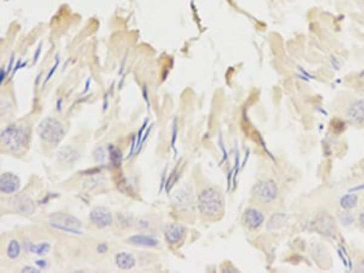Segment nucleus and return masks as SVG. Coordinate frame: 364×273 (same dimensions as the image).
Instances as JSON below:
<instances>
[{
  "instance_id": "nucleus-2",
  "label": "nucleus",
  "mask_w": 364,
  "mask_h": 273,
  "mask_svg": "<svg viewBox=\"0 0 364 273\" xmlns=\"http://www.w3.org/2000/svg\"><path fill=\"white\" fill-rule=\"evenodd\" d=\"M197 206L200 214L206 219H219L225 210V199L221 191L214 186L202 189L197 197Z\"/></svg>"
},
{
  "instance_id": "nucleus-4",
  "label": "nucleus",
  "mask_w": 364,
  "mask_h": 273,
  "mask_svg": "<svg viewBox=\"0 0 364 273\" xmlns=\"http://www.w3.org/2000/svg\"><path fill=\"white\" fill-rule=\"evenodd\" d=\"M65 125L56 118H45L38 126V134L44 142L57 146L65 136Z\"/></svg>"
},
{
  "instance_id": "nucleus-34",
  "label": "nucleus",
  "mask_w": 364,
  "mask_h": 273,
  "mask_svg": "<svg viewBox=\"0 0 364 273\" xmlns=\"http://www.w3.org/2000/svg\"><path fill=\"white\" fill-rule=\"evenodd\" d=\"M165 183H167V169H165L164 173H163L162 183H161V187H159V193H161L163 191V189L165 188Z\"/></svg>"
},
{
  "instance_id": "nucleus-19",
  "label": "nucleus",
  "mask_w": 364,
  "mask_h": 273,
  "mask_svg": "<svg viewBox=\"0 0 364 273\" xmlns=\"http://www.w3.org/2000/svg\"><path fill=\"white\" fill-rule=\"evenodd\" d=\"M286 221H288V217H286L285 214H283V212H274L266 223V230L267 231L279 230V228H282L283 226L285 225Z\"/></svg>"
},
{
  "instance_id": "nucleus-7",
  "label": "nucleus",
  "mask_w": 364,
  "mask_h": 273,
  "mask_svg": "<svg viewBox=\"0 0 364 273\" xmlns=\"http://www.w3.org/2000/svg\"><path fill=\"white\" fill-rule=\"evenodd\" d=\"M49 225L56 230L67 233L83 234V225L76 216L65 212H52L49 216Z\"/></svg>"
},
{
  "instance_id": "nucleus-28",
  "label": "nucleus",
  "mask_w": 364,
  "mask_h": 273,
  "mask_svg": "<svg viewBox=\"0 0 364 273\" xmlns=\"http://www.w3.org/2000/svg\"><path fill=\"white\" fill-rule=\"evenodd\" d=\"M176 139H178V120H174L173 124V136H172V148L174 150V152L176 153V148H175V142Z\"/></svg>"
},
{
  "instance_id": "nucleus-1",
  "label": "nucleus",
  "mask_w": 364,
  "mask_h": 273,
  "mask_svg": "<svg viewBox=\"0 0 364 273\" xmlns=\"http://www.w3.org/2000/svg\"><path fill=\"white\" fill-rule=\"evenodd\" d=\"M330 108L349 126L364 129V98L355 91L351 89L340 91L333 100Z\"/></svg>"
},
{
  "instance_id": "nucleus-37",
  "label": "nucleus",
  "mask_w": 364,
  "mask_h": 273,
  "mask_svg": "<svg viewBox=\"0 0 364 273\" xmlns=\"http://www.w3.org/2000/svg\"><path fill=\"white\" fill-rule=\"evenodd\" d=\"M41 45H43V44H39V46H38V49H37V52H35V55H34V57H33V62H37V61H38V57H39V55H40V52H41Z\"/></svg>"
},
{
  "instance_id": "nucleus-31",
  "label": "nucleus",
  "mask_w": 364,
  "mask_h": 273,
  "mask_svg": "<svg viewBox=\"0 0 364 273\" xmlns=\"http://www.w3.org/2000/svg\"><path fill=\"white\" fill-rule=\"evenodd\" d=\"M97 253L98 254H104L108 252V244L107 243H101V244L97 245Z\"/></svg>"
},
{
  "instance_id": "nucleus-15",
  "label": "nucleus",
  "mask_w": 364,
  "mask_h": 273,
  "mask_svg": "<svg viewBox=\"0 0 364 273\" xmlns=\"http://www.w3.org/2000/svg\"><path fill=\"white\" fill-rule=\"evenodd\" d=\"M57 159H59L60 164L65 165V167H74V164L79 159V152L76 148L71 147V146H66V147H62L59 151Z\"/></svg>"
},
{
  "instance_id": "nucleus-29",
  "label": "nucleus",
  "mask_w": 364,
  "mask_h": 273,
  "mask_svg": "<svg viewBox=\"0 0 364 273\" xmlns=\"http://www.w3.org/2000/svg\"><path fill=\"white\" fill-rule=\"evenodd\" d=\"M356 221H357L358 228H360V230L362 231V232H364V209H362L360 214H358V216H357V219H356Z\"/></svg>"
},
{
  "instance_id": "nucleus-35",
  "label": "nucleus",
  "mask_w": 364,
  "mask_h": 273,
  "mask_svg": "<svg viewBox=\"0 0 364 273\" xmlns=\"http://www.w3.org/2000/svg\"><path fill=\"white\" fill-rule=\"evenodd\" d=\"M35 265H37L40 270H43V269H46L49 264L46 260H38V261H35Z\"/></svg>"
},
{
  "instance_id": "nucleus-24",
  "label": "nucleus",
  "mask_w": 364,
  "mask_h": 273,
  "mask_svg": "<svg viewBox=\"0 0 364 273\" xmlns=\"http://www.w3.org/2000/svg\"><path fill=\"white\" fill-rule=\"evenodd\" d=\"M338 220H339V223H341V225L346 226L347 227V226H351L352 223H355L356 217H355V215L351 212V210H345V209H343V211L339 212Z\"/></svg>"
},
{
  "instance_id": "nucleus-17",
  "label": "nucleus",
  "mask_w": 364,
  "mask_h": 273,
  "mask_svg": "<svg viewBox=\"0 0 364 273\" xmlns=\"http://www.w3.org/2000/svg\"><path fill=\"white\" fill-rule=\"evenodd\" d=\"M346 83L349 84L350 89L364 98V71L352 73L351 76L347 77Z\"/></svg>"
},
{
  "instance_id": "nucleus-26",
  "label": "nucleus",
  "mask_w": 364,
  "mask_h": 273,
  "mask_svg": "<svg viewBox=\"0 0 364 273\" xmlns=\"http://www.w3.org/2000/svg\"><path fill=\"white\" fill-rule=\"evenodd\" d=\"M107 156H108V153H107L106 148L102 147V146H100V147H97L95 151H93V159H95V162L98 163V164H103V163L106 162Z\"/></svg>"
},
{
  "instance_id": "nucleus-44",
  "label": "nucleus",
  "mask_w": 364,
  "mask_h": 273,
  "mask_svg": "<svg viewBox=\"0 0 364 273\" xmlns=\"http://www.w3.org/2000/svg\"><path fill=\"white\" fill-rule=\"evenodd\" d=\"M61 101H62V100L57 101V109H59V111H61Z\"/></svg>"
},
{
  "instance_id": "nucleus-25",
  "label": "nucleus",
  "mask_w": 364,
  "mask_h": 273,
  "mask_svg": "<svg viewBox=\"0 0 364 273\" xmlns=\"http://www.w3.org/2000/svg\"><path fill=\"white\" fill-rule=\"evenodd\" d=\"M179 165H180V163H179V164L176 165L175 168H174L173 172L169 174V178L167 179V183H165V191H167L168 194H169L170 191H172V188H173L174 183H175L176 180H178V178H179V174H178Z\"/></svg>"
},
{
  "instance_id": "nucleus-30",
  "label": "nucleus",
  "mask_w": 364,
  "mask_h": 273,
  "mask_svg": "<svg viewBox=\"0 0 364 273\" xmlns=\"http://www.w3.org/2000/svg\"><path fill=\"white\" fill-rule=\"evenodd\" d=\"M59 63H60V59H59V56H56V61H55V65H54V66H52V68H51V70H50V72H49L48 77H46L45 82H44V83H48L49 81H50V79H51V77H52V74H54V73H55V71H56V68H57V67H59Z\"/></svg>"
},
{
  "instance_id": "nucleus-45",
  "label": "nucleus",
  "mask_w": 364,
  "mask_h": 273,
  "mask_svg": "<svg viewBox=\"0 0 364 273\" xmlns=\"http://www.w3.org/2000/svg\"><path fill=\"white\" fill-rule=\"evenodd\" d=\"M89 85H90V79L87 82V87H85V91H88V89H89Z\"/></svg>"
},
{
  "instance_id": "nucleus-43",
  "label": "nucleus",
  "mask_w": 364,
  "mask_h": 273,
  "mask_svg": "<svg viewBox=\"0 0 364 273\" xmlns=\"http://www.w3.org/2000/svg\"><path fill=\"white\" fill-rule=\"evenodd\" d=\"M221 150H222V152H223V161H225L226 157H227V156H226V151H225V147H223L222 142H221Z\"/></svg>"
},
{
  "instance_id": "nucleus-20",
  "label": "nucleus",
  "mask_w": 364,
  "mask_h": 273,
  "mask_svg": "<svg viewBox=\"0 0 364 273\" xmlns=\"http://www.w3.org/2000/svg\"><path fill=\"white\" fill-rule=\"evenodd\" d=\"M24 249L30 254H35V255H45V254L49 253L50 250L51 245L50 243L48 242H43L40 244H34V243L29 242V241H24Z\"/></svg>"
},
{
  "instance_id": "nucleus-6",
  "label": "nucleus",
  "mask_w": 364,
  "mask_h": 273,
  "mask_svg": "<svg viewBox=\"0 0 364 273\" xmlns=\"http://www.w3.org/2000/svg\"><path fill=\"white\" fill-rule=\"evenodd\" d=\"M279 188L277 182L272 179H265L256 182L252 188V197L254 200L261 204H272L278 198Z\"/></svg>"
},
{
  "instance_id": "nucleus-38",
  "label": "nucleus",
  "mask_w": 364,
  "mask_h": 273,
  "mask_svg": "<svg viewBox=\"0 0 364 273\" xmlns=\"http://www.w3.org/2000/svg\"><path fill=\"white\" fill-rule=\"evenodd\" d=\"M142 93H143V98H145V101L147 102V104H150V101H148V92H147V87H143L142 89Z\"/></svg>"
},
{
  "instance_id": "nucleus-18",
  "label": "nucleus",
  "mask_w": 364,
  "mask_h": 273,
  "mask_svg": "<svg viewBox=\"0 0 364 273\" xmlns=\"http://www.w3.org/2000/svg\"><path fill=\"white\" fill-rule=\"evenodd\" d=\"M114 261L117 267H119L120 270H131L134 269L135 265H136V260H135L134 255H131L130 253L126 252L118 253L117 255H115Z\"/></svg>"
},
{
  "instance_id": "nucleus-33",
  "label": "nucleus",
  "mask_w": 364,
  "mask_h": 273,
  "mask_svg": "<svg viewBox=\"0 0 364 273\" xmlns=\"http://www.w3.org/2000/svg\"><path fill=\"white\" fill-rule=\"evenodd\" d=\"M21 271L22 272H35V273H39L41 271V270L39 269V267H38V269H37V267H33V266H26V267H23V269H22Z\"/></svg>"
},
{
  "instance_id": "nucleus-8",
  "label": "nucleus",
  "mask_w": 364,
  "mask_h": 273,
  "mask_svg": "<svg viewBox=\"0 0 364 273\" xmlns=\"http://www.w3.org/2000/svg\"><path fill=\"white\" fill-rule=\"evenodd\" d=\"M310 255L314 264L322 270H329L333 265V259L329 249L324 243L316 241L310 247Z\"/></svg>"
},
{
  "instance_id": "nucleus-36",
  "label": "nucleus",
  "mask_w": 364,
  "mask_h": 273,
  "mask_svg": "<svg viewBox=\"0 0 364 273\" xmlns=\"http://www.w3.org/2000/svg\"><path fill=\"white\" fill-rule=\"evenodd\" d=\"M151 129H152V125H150V126H148V128H147V129H146L145 134H143V137H142V140H141V147H142V145H143V143H145V142H146V140H147L148 135H150V132H151Z\"/></svg>"
},
{
  "instance_id": "nucleus-11",
  "label": "nucleus",
  "mask_w": 364,
  "mask_h": 273,
  "mask_svg": "<svg viewBox=\"0 0 364 273\" xmlns=\"http://www.w3.org/2000/svg\"><path fill=\"white\" fill-rule=\"evenodd\" d=\"M89 219L98 228H107L113 223L112 212L103 206H95L90 211Z\"/></svg>"
},
{
  "instance_id": "nucleus-23",
  "label": "nucleus",
  "mask_w": 364,
  "mask_h": 273,
  "mask_svg": "<svg viewBox=\"0 0 364 273\" xmlns=\"http://www.w3.org/2000/svg\"><path fill=\"white\" fill-rule=\"evenodd\" d=\"M108 154L112 164L115 168H119L121 165V162H123V154H121V152L118 148H115L113 145H108Z\"/></svg>"
},
{
  "instance_id": "nucleus-21",
  "label": "nucleus",
  "mask_w": 364,
  "mask_h": 273,
  "mask_svg": "<svg viewBox=\"0 0 364 273\" xmlns=\"http://www.w3.org/2000/svg\"><path fill=\"white\" fill-rule=\"evenodd\" d=\"M6 255L10 260H16L21 255V244L16 239H11L7 243L6 247Z\"/></svg>"
},
{
  "instance_id": "nucleus-9",
  "label": "nucleus",
  "mask_w": 364,
  "mask_h": 273,
  "mask_svg": "<svg viewBox=\"0 0 364 273\" xmlns=\"http://www.w3.org/2000/svg\"><path fill=\"white\" fill-rule=\"evenodd\" d=\"M266 216L260 209L254 208V206H249L243 212L242 215V223L248 231L250 232H256L260 230L264 226Z\"/></svg>"
},
{
  "instance_id": "nucleus-14",
  "label": "nucleus",
  "mask_w": 364,
  "mask_h": 273,
  "mask_svg": "<svg viewBox=\"0 0 364 273\" xmlns=\"http://www.w3.org/2000/svg\"><path fill=\"white\" fill-rule=\"evenodd\" d=\"M186 232L187 231L184 226L178 225V223H168L164 228L165 241L172 245L179 244L183 241Z\"/></svg>"
},
{
  "instance_id": "nucleus-10",
  "label": "nucleus",
  "mask_w": 364,
  "mask_h": 273,
  "mask_svg": "<svg viewBox=\"0 0 364 273\" xmlns=\"http://www.w3.org/2000/svg\"><path fill=\"white\" fill-rule=\"evenodd\" d=\"M173 204L179 210H188L194 205V192L191 184L184 183L174 193Z\"/></svg>"
},
{
  "instance_id": "nucleus-27",
  "label": "nucleus",
  "mask_w": 364,
  "mask_h": 273,
  "mask_svg": "<svg viewBox=\"0 0 364 273\" xmlns=\"http://www.w3.org/2000/svg\"><path fill=\"white\" fill-rule=\"evenodd\" d=\"M117 222L120 227H130L132 225V217L128 214H117Z\"/></svg>"
},
{
  "instance_id": "nucleus-12",
  "label": "nucleus",
  "mask_w": 364,
  "mask_h": 273,
  "mask_svg": "<svg viewBox=\"0 0 364 273\" xmlns=\"http://www.w3.org/2000/svg\"><path fill=\"white\" fill-rule=\"evenodd\" d=\"M11 208L15 212L20 215H26L29 216L35 211V204L30 199L29 197L24 194H17L11 199L10 202Z\"/></svg>"
},
{
  "instance_id": "nucleus-39",
  "label": "nucleus",
  "mask_w": 364,
  "mask_h": 273,
  "mask_svg": "<svg viewBox=\"0 0 364 273\" xmlns=\"http://www.w3.org/2000/svg\"><path fill=\"white\" fill-rule=\"evenodd\" d=\"M13 60H15V59H13V55H12V56H11V60H10V63H9V68H7V74H9L10 73V72H11V70H12V63H13Z\"/></svg>"
},
{
  "instance_id": "nucleus-32",
  "label": "nucleus",
  "mask_w": 364,
  "mask_h": 273,
  "mask_svg": "<svg viewBox=\"0 0 364 273\" xmlns=\"http://www.w3.org/2000/svg\"><path fill=\"white\" fill-rule=\"evenodd\" d=\"M137 227H139V228H142V230H143V228H148V227H151V223H150V221H147V220L141 219V220H140V221H139V223H137Z\"/></svg>"
},
{
  "instance_id": "nucleus-5",
  "label": "nucleus",
  "mask_w": 364,
  "mask_h": 273,
  "mask_svg": "<svg viewBox=\"0 0 364 273\" xmlns=\"http://www.w3.org/2000/svg\"><path fill=\"white\" fill-rule=\"evenodd\" d=\"M311 230L328 239H336L339 234L338 222L329 212L321 211L311 222Z\"/></svg>"
},
{
  "instance_id": "nucleus-22",
  "label": "nucleus",
  "mask_w": 364,
  "mask_h": 273,
  "mask_svg": "<svg viewBox=\"0 0 364 273\" xmlns=\"http://www.w3.org/2000/svg\"><path fill=\"white\" fill-rule=\"evenodd\" d=\"M358 203V197L356 194H347L345 197L341 198L340 205L341 208L345 209V210H352L357 206Z\"/></svg>"
},
{
  "instance_id": "nucleus-40",
  "label": "nucleus",
  "mask_w": 364,
  "mask_h": 273,
  "mask_svg": "<svg viewBox=\"0 0 364 273\" xmlns=\"http://www.w3.org/2000/svg\"><path fill=\"white\" fill-rule=\"evenodd\" d=\"M107 107H108V96H104V103H103V111H106Z\"/></svg>"
},
{
  "instance_id": "nucleus-3",
  "label": "nucleus",
  "mask_w": 364,
  "mask_h": 273,
  "mask_svg": "<svg viewBox=\"0 0 364 273\" xmlns=\"http://www.w3.org/2000/svg\"><path fill=\"white\" fill-rule=\"evenodd\" d=\"M2 146L11 152H21L27 147L30 140V129L23 124H11L6 126L0 135Z\"/></svg>"
},
{
  "instance_id": "nucleus-42",
  "label": "nucleus",
  "mask_w": 364,
  "mask_h": 273,
  "mask_svg": "<svg viewBox=\"0 0 364 273\" xmlns=\"http://www.w3.org/2000/svg\"><path fill=\"white\" fill-rule=\"evenodd\" d=\"M360 168H361V170H362V173L364 174V158L360 162Z\"/></svg>"
},
{
  "instance_id": "nucleus-13",
  "label": "nucleus",
  "mask_w": 364,
  "mask_h": 273,
  "mask_svg": "<svg viewBox=\"0 0 364 273\" xmlns=\"http://www.w3.org/2000/svg\"><path fill=\"white\" fill-rule=\"evenodd\" d=\"M21 188V181L15 174L2 173L0 176V191L4 194H13Z\"/></svg>"
},
{
  "instance_id": "nucleus-16",
  "label": "nucleus",
  "mask_w": 364,
  "mask_h": 273,
  "mask_svg": "<svg viewBox=\"0 0 364 273\" xmlns=\"http://www.w3.org/2000/svg\"><path fill=\"white\" fill-rule=\"evenodd\" d=\"M128 244L137 245V247H147V248H156L158 247L159 241L154 237L147 236V234H135V236L129 237L125 241Z\"/></svg>"
},
{
  "instance_id": "nucleus-41",
  "label": "nucleus",
  "mask_w": 364,
  "mask_h": 273,
  "mask_svg": "<svg viewBox=\"0 0 364 273\" xmlns=\"http://www.w3.org/2000/svg\"><path fill=\"white\" fill-rule=\"evenodd\" d=\"M6 74H7V72H5L4 68H1V78H0V82L4 83V79H5V77H6Z\"/></svg>"
}]
</instances>
